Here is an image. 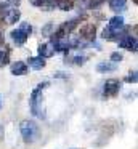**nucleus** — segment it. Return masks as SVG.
Wrapping results in <instances>:
<instances>
[{
  "label": "nucleus",
  "instance_id": "obj_1",
  "mask_svg": "<svg viewBox=\"0 0 138 149\" xmlns=\"http://www.w3.org/2000/svg\"><path fill=\"white\" fill-rule=\"evenodd\" d=\"M19 130H21V136L24 143H34L40 135V130L34 120H22L21 125H19Z\"/></svg>",
  "mask_w": 138,
  "mask_h": 149
},
{
  "label": "nucleus",
  "instance_id": "obj_2",
  "mask_svg": "<svg viewBox=\"0 0 138 149\" xmlns=\"http://www.w3.org/2000/svg\"><path fill=\"white\" fill-rule=\"evenodd\" d=\"M119 88H120V84L116 79H111L104 84V96H116L119 93Z\"/></svg>",
  "mask_w": 138,
  "mask_h": 149
},
{
  "label": "nucleus",
  "instance_id": "obj_3",
  "mask_svg": "<svg viewBox=\"0 0 138 149\" xmlns=\"http://www.w3.org/2000/svg\"><path fill=\"white\" fill-rule=\"evenodd\" d=\"M95 24H85V26L80 27V36L83 37V39H93L95 37Z\"/></svg>",
  "mask_w": 138,
  "mask_h": 149
},
{
  "label": "nucleus",
  "instance_id": "obj_4",
  "mask_svg": "<svg viewBox=\"0 0 138 149\" xmlns=\"http://www.w3.org/2000/svg\"><path fill=\"white\" fill-rule=\"evenodd\" d=\"M11 37H13V40L16 42V45H22L29 36H27V34H24L21 29H16V31H13V32H11Z\"/></svg>",
  "mask_w": 138,
  "mask_h": 149
},
{
  "label": "nucleus",
  "instance_id": "obj_5",
  "mask_svg": "<svg viewBox=\"0 0 138 149\" xmlns=\"http://www.w3.org/2000/svg\"><path fill=\"white\" fill-rule=\"evenodd\" d=\"M26 71H27V68H26V64L21 61L15 63V64L11 66V72L15 75H22V74H26Z\"/></svg>",
  "mask_w": 138,
  "mask_h": 149
},
{
  "label": "nucleus",
  "instance_id": "obj_6",
  "mask_svg": "<svg viewBox=\"0 0 138 149\" xmlns=\"http://www.w3.org/2000/svg\"><path fill=\"white\" fill-rule=\"evenodd\" d=\"M29 66L32 69H42L45 66V59L42 56H37V58H31L29 59Z\"/></svg>",
  "mask_w": 138,
  "mask_h": 149
},
{
  "label": "nucleus",
  "instance_id": "obj_7",
  "mask_svg": "<svg viewBox=\"0 0 138 149\" xmlns=\"http://www.w3.org/2000/svg\"><path fill=\"white\" fill-rule=\"evenodd\" d=\"M124 26V19L120 16H114L111 21H109V29L111 31H116V29H120Z\"/></svg>",
  "mask_w": 138,
  "mask_h": 149
},
{
  "label": "nucleus",
  "instance_id": "obj_8",
  "mask_svg": "<svg viewBox=\"0 0 138 149\" xmlns=\"http://www.w3.org/2000/svg\"><path fill=\"white\" fill-rule=\"evenodd\" d=\"M125 0H109V7L112 8L114 11H120V10H124L125 8Z\"/></svg>",
  "mask_w": 138,
  "mask_h": 149
},
{
  "label": "nucleus",
  "instance_id": "obj_9",
  "mask_svg": "<svg viewBox=\"0 0 138 149\" xmlns=\"http://www.w3.org/2000/svg\"><path fill=\"white\" fill-rule=\"evenodd\" d=\"M119 45H120L122 48H132V47H133V52H135V48H137V42H135V39H132V37H127V39L122 40Z\"/></svg>",
  "mask_w": 138,
  "mask_h": 149
},
{
  "label": "nucleus",
  "instance_id": "obj_10",
  "mask_svg": "<svg viewBox=\"0 0 138 149\" xmlns=\"http://www.w3.org/2000/svg\"><path fill=\"white\" fill-rule=\"evenodd\" d=\"M39 53H40V56H51L53 55V52H51V47L50 45H40V48H39Z\"/></svg>",
  "mask_w": 138,
  "mask_h": 149
},
{
  "label": "nucleus",
  "instance_id": "obj_11",
  "mask_svg": "<svg viewBox=\"0 0 138 149\" xmlns=\"http://www.w3.org/2000/svg\"><path fill=\"white\" fill-rule=\"evenodd\" d=\"M96 69H98V72H111L116 69V66L114 64H98Z\"/></svg>",
  "mask_w": 138,
  "mask_h": 149
},
{
  "label": "nucleus",
  "instance_id": "obj_12",
  "mask_svg": "<svg viewBox=\"0 0 138 149\" xmlns=\"http://www.w3.org/2000/svg\"><path fill=\"white\" fill-rule=\"evenodd\" d=\"M58 7H60L61 10H71V8H72V2H71V0H60V2H58Z\"/></svg>",
  "mask_w": 138,
  "mask_h": 149
},
{
  "label": "nucleus",
  "instance_id": "obj_13",
  "mask_svg": "<svg viewBox=\"0 0 138 149\" xmlns=\"http://www.w3.org/2000/svg\"><path fill=\"white\" fill-rule=\"evenodd\" d=\"M19 19V11H10V16H8V23L13 24L15 21Z\"/></svg>",
  "mask_w": 138,
  "mask_h": 149
},
{
  "label": "nucleus",
  "instance_id": "obj_14",
  "mask_svg": "<svg viewBox=\"0 0 138 149\" xmlns=\"http://www.w3.org/2000/svg\"><path fill=\"white\" fill-rule=\"evenodd\" d=\"M19 29H21V31H22V32H24V34H27V36H29V34L32 32V27L29 26L27 23H22V24H21V27H19Z\"/></svg>",
  "mask_w": 138,
  "mask_h": 149
},
{
  "label": "nucleus",
  "instance_id": "obj_15",
  "mask_svg": "<svg viewBox=\"0 0 138 149\" xmlns=\"http://www.w3.org/2000/svg\"><path fill=\"white\" fill-rule=\"evenodd\" d=\"M51 29H53V24H51V23H48L47 26H45L43 29H42V34H43V36H48V34H50V31H51Z\"/></svg>",
  "mask_w": 138,
  "mask_h": 149
},
{
  "label": "nucleus",
  "instance_id": "obj_16",
  "mask_svg": "<svg viewBox=\"0 0 138 149\" xmlns=\"http://www.w3.org/2000/svg\"><path fill=\"white\" fill-rule=\"evenodd\" d=\"M104 0H90V8H96V7H99V5L103 3Z\"/></svg>",
  "mask_w": 138,
  "mask_h": 149
},
{
  "label": "nucleus",
  "instance_id": "obj_17",
  "mask_svg": "<svg viewBox=\"0 0 138 149\" xmlns=\"http://www.w3.org/2000/svg\"><path fill=\"white\" fill-rule=\"evenodd\" d=\"M111 59H112V61H122V55H120V53H112Z\"/></svg>",
  "mask_w": 138,
  "mask_h": 149
},
{
  "label": "nucleus",
  "instance_id": "obj_18",
  "mask_svg": "<svg viewBox=\"0 0 138 149\" xmlns=\"http://www.w3.org/2000/svg\"><path fill=\"white\" fill-rule=\"evenodd\" d=\"M32 5H35V7H42V5L45 3V0H29Z\"/></svg>",
  "mask_w": 138,
  "mask_h": 149
},
{
  "label": "nucleus",
  "instance_id": "obj_19",
  "mask_svg": "<svg viewBox=\"0 0 138 149\" xmlns=\"http://www.w3.org/2000/svg\"><path fill=\"white\" fill-rule=\"evenodd\" d=\"M125 80H127V82H133V84H135V82H137V74H135V72H133V74H130V77H127Z\"/></svg>",
  "mask_w": 138,
  "mask_h": 149
},
{
  "label": "nucleus",
  "instance_id": "obj_20",
  "mask_svg": "<svg viewBox=\"0 0 138 149\" xmlns=\"http://www.w3.org/2000/svg\"><path fill=\"white\" fill-rule=\"evenodd\" d=\"M8 2H11V3H19V0H8Z\"/></svg>",
  "mask_w": 138,
  "mask_h": 149
},
{
  "label": "nucleus",
  "instance_id": "obj_21",
  "mask_svg": "<svg viewBox=\"0 0 138 149\" xmlns=\"http://www.w3.org/2000/svg\"><path fill=\"white\" fill-rule=\"evenodd\" d=\"M2 43H3V39H2V36H0V45H2Z\"/></svg>",
  "mask_w": 138,
  "mask_h": 149
}]
</instances>
